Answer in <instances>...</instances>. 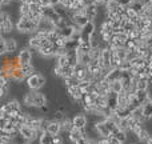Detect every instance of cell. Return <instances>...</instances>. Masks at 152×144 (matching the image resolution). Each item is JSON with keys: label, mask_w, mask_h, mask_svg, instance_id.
Wrapping results in <instances>:
<instances>
[{"label": "cell", "mask_w": 152, "mask_h": 144, "mask_svg": "<svg viewBox=\"0 0 152 144\" xmlns=\"http://www.w3.org/2000/svg\"><path fill=\"white\" fill-rule=\"evenodd\" d=\"M23 104L29 108H40L47 104V97L40 91H29L23 96Z\"/></svg>", "instance_id": "1"}, {"label": "cell", "mask_w": 152, "mask_h": 144, "mask_svg": "<svg viewBox=\"0 0 152 144\" xmlns=\"http://www.w3.org/2000/svg\"><path fill=\"white\" fill-rule=\"evenodd\" d=\"M16 31H19L20 34H35L37 31V24L32 20L28 16H20L19 20L16 21Z\"/></svg>", "instance_id": "2"}, {"label": "cell", "mask_w": 152, "mask_h": 144, "mask_svg": "<svg viewBox=\"0 0 152 144\" xmlns=\"http://www.w3.org/2000/svg\"><path fill=\"white\" fill-rule=\"evenodd\" d=\"M26 81H27V86H28V88L31 89V91H39L40 88L44 87L45 77L43 73L35 72V73H32L31 76H28V77L26 79Z\"/></svg>", "instance_id": "3"}, {"label": "cell", "mask_w": 152, "mask_h": 144, "mask_svg": "<svg viewBox=\"0 0 152 144\" xmlns=\"http://www.w3.org/2000/svg\"><path fill=\"white\" fill-rule=\"evenodd\" d=\"M19 136L26 142H34V140H39V132L32 129L29 126H21L19 128Z\"/></svg>", "instance_id": "4"}, {"label": "cell", "mask_w": 152, "mask_h": 144, "mask_svg": "<svg viewBox=\"0 0 152 144\" xmlns=\"http://www.w3.org/2000/svg\"><path fill=\"white\" fill-rule=\"evenodd\" d=\"M0 29H1V35L3 34H10L13 29V23L11 20L10 15L5 11H0Z\"/></svg>", "instance_id": "5"}, {"label": "cell", "mask_w": 152, "mask_h": 144, "mask_svg": "<svg viewBox=\"0 0 152 144\" xmlns=\"http://www.w3.org/2000/svg\"><path fill=\"white\" fill-rule=\"evenodd\" d=\"M43 129H44V131H47L48 134H51L52 136L61 134L60 123H59V121H56V120H53V119H51V120L44 119V120H43Z\"/></svg>", "instance_id": "6"}, {"label": "cell", "mask_w": 152, "mask_h": 144, "mask_svg": "<svg viewBox=\"0 0 152 144\" xmlns=\"http://www.w3.org/2000/svg\"><path fill=\"white\" fill-rule=\"evenodd\" d=\"M16 59H18V63H19L20 67L27 66V64H31V61H32V50L29 47L21 48V50L19 51L18 56H16Z\"/></svg>", "instance_id": "7"}, {"label": "cell", "mask_w": 152, "mask_h": 144, "mask_svg": "<svg viewBox=\"0 0 152 144\" xmlns=\"http://www.w3.org/2000/svg\"><path fill=\"white\" fill-rule=\"evenodd\" d=\"M94 129L96 132V135H99L100 137H110L112 135V131H111V128L108 127L107 121L104 119H102L100 121H96L94 126Z\"/></svg>", "instance_id": "8"}, {"label": "cell", "mask_w": 152, "mask_h": 144, "mask_svg": "<svg viewBox=\"0 0 152 144\" xmlns=\"http://www.w3.org/2000/svg\"><path fill=\"white\" fill-rule=\"evenodd\" d=\"M72 124H74V128L86 129L87 124H88V118H87L86 113H76L72 118Z\"/></svg>", "instance_id": "9"}, {"label": "cell", "mask_w": 152, "mask_h": 144, "mask_svg": "<svg viewBox=\"0 0 152 144\" xmlns=\"http://www.w3.org/2000/svg\"><path fill=\"white\" fill-rule=\"evenodd\" d=\"M83 13L91 21H95V19H96L97 15H99V7H97V5H95V4H89V5H87V7L84 8Z\"/></svg>", "instance_id": "10"}, {"label": "cell", "mask_w": 152, "mask_h": 144, "mask_svg": "<svg viewBox=\"0 0 152 144\" xmlns=\"http://www.w3.org/2000/svg\"><path fill=\"white\" fill-rule=\"evenodd\" d=\"M67 92H68V95L72 97V100H75V102H80L81 100V96H83V92H81V89L79 88V84L77 86H72V87H68L67 88Z\"/></svg>", "instance_id": "11"}, {"label": "cell", "mask_w": 152, "mask_h": 144, "mask_svg": "<svg viewBox=\"0 0 152 144\" xmlns=\"http://www.w3.org/2000/svg\"><path fill=\"white\" fill-rule=\"evenodd\" d=\"M72 20H74V23L76 26L79 27V28H83L84 26H86L88 21H91L88 18H87L86 15H84L83 12H79V13H75L74 16H72Z\"/></svg>", "instance_id": "12"}, {"label": "cell", "mask_w": 152, "mask_h": 144, "mask_svg": "<svg viewBox=\"0 0 152 144\" xmlns=\"http://www.w3.org/2000/svg\"><path fill=\"white\" fill-rule=\"evenodd\" d=\"M18 50V42L13 37L5 39V53H13Z\"/></svg>", "instance_id": "13"}, {"label": "cell", "mask_w": 152, "mask_h": 144, "mask_svg": "<svg viewBox=\"0 0 152 144\" xmlns=\"http://www.w3.org/2000/svg\"><path fill=\"white\" fill-rule=\"evenodd\" d=\"M135 137H136V140L140 144H145V142H147L148 137H150V132H148L147 128H144V127H143V128L140 129L136 135H135Z\"/></svg>", "instance_id": "14"}, {"label": "cell", "mask_w": 152, "mask_h": 144, "mask_svg": "<svg viewBox=\"0 0 152 144\" xmlns=\"http://www.w3.org/2000/svg\"><path fill=\"white\" fill-rule=\"evenodd\" d=\"M142 111L144 118L147 119V121H150L152 119V102H145L142 104Z\"/></svg>", "instance_id": "15"}, {"label": "cell", "mask_w": 152, "mask_h": 144, "mask_svg": "<svg viewBox=\"0 0 152 144\" xmlns=\"http://www.w3.org/2000/svg\"><path fill=\"white\" fill-rule=\"evenodd\" d=\"M152 83L151 80H148V79H143V77H140L139 80H136L135 81V88L136 89H142V91H147L148 88H150V84Z\"/></svg>", "instance_id": "16"}, {"label": "cell", "mask_w": 152, "mask_h": 144, "mask_svg": "<svg viewBox=\"0 0 152 144\" xmlns=\"http://www.w3.org/2000/svg\"><path fill=\"white\" fill-rule=\"evenodd\" d=\"M60 127H61V132L64 134H69L74 129V124H72V119L66 118L63 121H60Z\"/></svg>", "instance_id": "17"}, {"label": "cell", "mask_w": 152, "mask_h": 144, "mask_svg": "<svg viewBox=\"0 0 152 144\" xmlns=\"http://www.w3.org/2000/svg\"><path fill=\"white\" fill-rule=\"evenodd\" d=\"M112 135L119 140V142H121L123 144H126L127 142H128V134H127V132H124V131H121V129H119V128H116L115 131L112 132Z\"/></svg>", "instance_id": "18"}, {"label": "cell", "mask_w": 152, "mask_h": 144, "mask_svg": "<svg viewBox=\"0 0 152 144\" xmlns=\"http://www.w3.org/2000/svg\"><path fill=\"white\" fill-rule=\"evenodd\" d=\"M52 137H53L52 135L48 134L47 131H44L39 136V140H37V142H39V144H52Z\"/></svg>", "instance_id": "19"}, {"label": "cell", "mask_w": 152, "mask_h": 144, "mask_svg": "<svg viewBox=\"0 0 152 144\" xmlns=\"http://www.w3.org/2000/svg\"><path fill=\"white\" fill-rule=\"evenodd\" d=\"M110 89L115 94H119V92L123 91V84H121L120 80H113L110 83Z\"/></svg>", "instance_id": "20"}, {"label": "cell", "mask_w": 152, "mask_h": 144, "mask_svg": "<svg viewBox=\"0 0 152 144\" xmlns=\"http://www.w3.org/2000/svg\"><path fill=\"white\" fill-rule=\"evenodd\" d=\"M19 13H20V16H28L31 15V10H29V4H27V3H20V7H19Z\"/></svg>", "instance_id": "21"}, {"label": "cell", "mask_w": 152, "mask_h": 144, "mask_svg": "<svg viewBox=\"0 0 152 144\" xmlns=\"http://www.w3.org/2000/svg\"><path fill=\"white\" fill-rule=\"evenodd\" d=\"M21 72L24 73V76H26V79H27L28 76H31L32 73H35L36 71H35V67L32 66V63H31V64H27V66L21 67Z\"/></svg>", "instance_id": "22"}, {"label": "cell", "mask_w": 152, "mask_h": 144, "mask_svg": "<svg viewBox=\"0 0 152 144\" xmlns=\"http://www.w3.org/2000/svg\"><path fill=\"white\" fill-rule=\"evenodd\" d=\"M56 66H59V67L69 66V61H68V58H67V53H66V55H61V56H58V58H56Z\"/></svg>", "instance_id": "23"}, {"label": "cell", "mask_w": 152, "mask_h": 144, "mask_svg": "<svg viewBox=\"0 0 152 144\" xmlns=\"http://www.w3.org/2000/svg\"><path fill=\"white\" fill-rule=\"evenodd\" d=\"M67 116H66V112H64L63 110H59V111H56L55 113H53V120H56V121H63L64 119H66Z\"/></svg>", "instance_id": "24"}, {"label": "cell", "mask_w": 152, "mask_h": 144, "mask_svg": "<svg viewBox=\"0 0 152 144\" xmlns=\"http://www.w3.org/2000/svg\"><path fill=\"white\" fill-rule=\"evenodd\" d=\"M10 92V86H0V100L4 99Z\"/></svg>", "instance_id": "25"}, {"label": "cell", "mask_w": 152, "mask_h": 144, "mask_svg": "<svg viewBox=\"0 0 152 144\" xmlns=\"http://www.w3.org/2000/svg\"><path fill=\"white\" fill-rule=\"evenodd\" d=\"M5 55V39L3 35H0V56Z\"/></svg>", "instance_id": "26"}, {"label": "cell", "mask_w": 152, "mask_h": 144, "mask_svg": "<svg viewBox=\"0 0 152 144\" xmlns=\"http://www.w3.org/2000/svg\"><path fill=\"white\" fill-rule=\"evenodd\" d=\"M63 143H64V139L60 135H55L52 137V144H63Z\"/></svg>", "instance_id": "27"}, {"label": "cell", "mask_w": 152, "mask_h": 144, "mask_svg": "<svg viewBox=\"0 0 152 144\" xmlns=\"http://www.w3.org/2000/svg\"><path fill=\"white\" fill-rule=\"evenodd\" d=\"M108 140H110V144H123L121 142H119V140L116 139V137L113 136V135H111V136L108 137Z\"/></svg>", "instance_id": "28"}, {"label": "cell", "mask_w": 152, "mask_h": 144, "mask_svg": "<svg viewBox=\"0 0 152 144\" xmlns=\"http://www.w3.org/2000/svg\"><path fill=\"white\" fill-rule=\"evenodd\" d=\"M88 139L89 137H86V136H83V137H80V139L77 140L75 144H88Z\"/></svg>", "instance_id": "29"}, {"label": "cell", "mask_w": 152, "mask_h": 144, "mask_svg": "<svg viewBox=\"0 0 152 144\" xmlns=\"http://www.w3.org/2000/svg\"><path fill=\"white\" fill-rule=\"evenodd\" d=\"M11 1H12V0H0V7H5V5H8Z\"/></svg>", "instance_id": "30"}, {"label": "cell", "mask_w": 152, "mask_h": 144, "mask_svg": "<svg viewBox=\"0 0 152 144\" xmlns=\"http://www.w3.org/2000/svg\"><path fill=\"white\" fill-rule=\"evenodd\" d=\"M39 110L42 111L43 113H47V112H48V107H47V104H45V105H43V107H40Z\"/></svg>", "instance_id": "31"}, {"label": "cell", "mask_w": 152, "mask_h": 144, "mask_svg": "<svg viewBox=\"0 0 152 144\" xmlns=\"http://www.w3.org/2000/svg\"><path fill=\"white\" fill-rule=\"evenodd\" d=\"M88 144H99V140H96V139H92V137H89V139H88Z\"/></svg>", "instance_id": "32"}, {"label": "cell", "mask_w": 152, "mask_h": 144, "mask_svg": "<svg viewBox=\"0 0 152 144\" xmlns=\"http://www.w3.org/2000/svg\"><path fill=\"white\" fill-rule=\"evenodd\" d=\"M145 144H152V135H150V137H148V140L145 142Z\"/></svg>", "instance_id": "33"}, {"label": "cell", "mask_w": 152, "mask_h": 144, "mask_svg": "<svg viewBox=\"0 0 152 144\" xmlns=\"http://www.w3.org/2000/svg\"><path fill=\"white\" fill-rule=\"evenodd\" d=\"M21 144H32V142H26V140H23V142H21Z\"/></svg>", "instance_id": "34"}, {"label": "cell", "mask_w": 152, "mask_h": 144, "mask_svg": "<svg viewBox=\"0 0 152 144\" xmlns=\"http://www.w3.org/2000/svg\"><path fill=\"white\" fill-rule=\"evenodd\" d=\"M147 5H148V7H150V8H151V10H152V0H151V1H150V3H148V4H147Z\"/></svg>", "instance_id": "35"}, {"label": "cell", "mask_w": 152, "mask_h": 144, "mask_svg": "<svg viewBox=\"0 0 152 144\" xmlns=\"http://www.w3.org/2000/svg\"><path fill=\"white\" fill-rule=\"evenodd\" d=\"M18 1H20V3H21V1H23V0H18Z\"/></svg>", "instance_id": "36"}, {"label": "cell", "mask_w": 152, "mask_h": 144, "mask_svg": "<svg viewBox=\"0 0 152 144\" xmlns=\"http://www.w3.org/2000/svg\"><path fill=\"white\" fill-rule=\"evenodd\" d=\"M0 144H3V142H1V140H0Z\"/></svg>", "instance_id": "37"}, {"label": "cell", "mask_w": 152, "mask_h": 144, "mask_svg": "<svg viewBox=\"0 0 152 144\" xmlns=\"http://www.w3.org/2000/svg\"><path fill=\"white\" fill-rule=\"evenodd\" d=\"M0 35H1V29H0Z\"/></svg>", "instance_id": "38"}, {"label": "cell", "mask_w": 152, "mask_h": 144, "mask_svg": "<svg viewBox=\"0 0 152 144\" xmlns=\"http://www.w3.org/2000/svg\"><path fill=\"white\" fill-rule=\"evenodd\" d=\"M0 11H1V7H0Z\"/></svg>", "instance_id": "39"}, {"label": "cell", "mask_w": 152, "mask_h": 144, "mask_svg": "<svg viewBox=\"0 0 152 144\" xmlns=\"http://www.w3.org/2000/svg\"><path fill=\"white\" fill-rule=\"evenodd\" d=\"M132 144H136V143H132Z\"/></svg>", "instance_id": "40"}, {"label": "cell", "mask_w": 152, "mask_h": 144, "mask_svg": "<svg viewBox=\"0 0 152 144\" xmlns=\"http://www.w3.org/2000/svg\"><path fill=\"white\" fill-rule=\"evenodd\" d=\"M0 116H1V113H0Z\"/></svg>", "instance_id": "41"}, {"label": "cell", "mask_w": 152, "mask_h": 144, "mask_svg": "<svg viewBox=\"0 0 152 144\" xmlns=\"http://www.w3.org/2000/svg\"><path fill=\"white\" fill-rule=\"evenodd\" d=\"M11 144H12V143H11Z\"/></svg>", "instance_id": "42"}]
</instances>
